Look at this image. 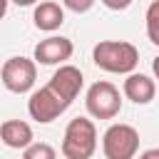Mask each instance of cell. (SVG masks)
<instances>
[{
    "instance_id": "obj_10",
    "label": "cell",
    "mask_w": 159,
    "mask_h": 159,
    "mask_svg": "<svg viewBox=\"0 0 159 159\" xmlns=\"http://www.w3.org/2000/svg\"><path fill=\"white\" fill-rule=\"evenodd\" d=\"M32 20H35V27H37V30L52 32V30H57V27L65 22V12H62V7H60L57 2H40V5L35 7Z\"/></svg>"
},
{
    "instance_id": "obj_5",
    "label": "cell",
    "mask_w": 159,
    "mask_h": 159,
    "mask_svg": "<svg viewBox=\"0 0 159 159\" xmlns=\"http://www.w3.org/2000/svg\"><path fill=\"white\" fill-rule=\"evenodd\" d=\"M87 112L94 117V119H112L119 114L122 109V97H119V89L112 84V82H94L89 89H87Z\"/></svg>"
},
{
    "instance_id": "obj_15",
    "label": "cell",
    "mask_w": 159,
    "mask_h": 159,
    "mask_svg": "<svg viewBox=\"0 0 159 159\" xmlns=\"http://www.w3.org/2000/svg\"><path fill=\"white\" fill-rule=\"evenodd\" d=\"M139 159H159V149H147L139 154Z\"/></svg>"
},
{
    "instance_id": "obj_2",
    "label": "cell",
    "mask_w": 159,
    "mask_h": 159,
    "mask_svg": "<svg viewBox=\"0 0 159 159\" xmlns=\"http://www.w3.org/2000/svg\"><path fill=\"white\" fill-rule=\"evenodd\" d=\"M97 149V129L92 119L75 117L70 119L65 137H62V154L67 159H89Z\"/></svg>"
},
{
    "instance_id": "obj_12",
    "label": "cell",
    "mask_w": 159,
    "mask_h": 159,
    "mask_svg": "<svg viewBox=\"0 0 159 159\" xmlns=\"http://www.w3.org/2000/svg\"><path fill=\"white\" fill-rule=\"evenodd\" d=\"M55 149L45 142H32L25 152H22V159H55Z\"/></svg>"
},
{
    "instance_id": "obj_11",
    "label": "cell",
    "mask_w": 159,
    "mask_h": 159,
    "mask_svg": "<svg viewBox=\"0 0 159 159\" xmlns=\"http://www.w3.org/2000/svg\"><path fill=\"white\" fill-rule=\"evenodd\" d=\"M147 37L159 47V0L147 7Z\"/></svg>"
},
{
    "instance_id": "obj_1",
    "label": "cell",
    "mask_w": 159,
    "mask_h": 159,
    "mask_svg": "<svg viewBox=\"0 0 159 159\" xmlns=\"http://www.w3.org/2000/svg\"><path fill=\"white\" fill-rule=\"evenodd\" d=\"M92 60L99 70L104 72H114V75H127L137 67L139 62V52L132 42H122V40H104L97 42L92 50Z\"/></svg>"
},
{
    "instance_id": "obj_4",
    "label": "cell",
    "mask_w": 159,
    "mask_h": 159,
    "mask_svg": "<svg viewBox=\"0 0 159 159\" xmlns=\"http://www.w3.org/2000/svg\"><path fill=\"white\" fill-rule=\"evenodd\" d=\"M102 149L107 159H134L139 149V132L132 124H112L102 137Z\"/></svg>"
},
{
    "instance_id": "obj_13",
    "label": "cell",
    "mask_w": 159,
    "mask_h": 159,
    "mask_svg": "<svg viewBox=\"0 0 159 159\" xmlns=\"http://www.w3.org/2000/svg\"><path fill=\"white\" fill-rule=\"evenodd\" d=\"M72 12H87L92 5H94V0H62Z\"/></svg>"
},
{
    "instance_id": "obj_16",
    "label": "cell",
    "mask_w": 159,
    "mask_h": 159,
    "mask_svg": "<svg viewBox=\"0 0 159 159\" xmlns=\"http://www.w3.org/2000/svg\"><path fill=\"white\" fill-rule=\"evenodd\" d=\"M12 2H15V5H22V7H25V5H35L37 0H12Z\"/></svg>"
},
{
    "instance_id": "obj_14",
    "label": "cell",
    "mask_w": 159,
    "mask_h": 159,
    "mask_svg": "<svg viewBox=\"0 0 159 159\" xmlns=\"http://www.w3.org/2000/svg\"><path fill=\"white\" fill-rule=\"evenodd\" d=\"M109 10H127L129 5H132V0H102Z\"/></svg>"
},
{
    "instance_id": "obj_8",
    "label": "cell",
    "mask_w": 159,
    "mask_h": 159,
    "mask_svg": "<svg viewBox=\"0 0 159 159\" xmlns=\"http://www.w3.org/2000/svg\"><path fill=\"white\" fill-rule=\"evenodd\" d=\"M124 94H127V99H132L134 104H149L152 99H154V94H157V84H154V80L152 77H147V75H137V72H132L127 80H124Z\"/></svg>"
},
{
    "instance_id": "obj_17",
    "label": "cell",
    "mask_w": 159,
    "mask_h": 159,
    "mask_svg": "<svg viewBox=\"0 0 159 159\" xmlns=\"http://www.w3.org/2000/svg\"><path fill=\"white\" fill-rule=\"evenodd\" d=\"M152 70H154V75H157V80H159V57H154V62H152Z\"/></svg>"
},
{
    "instance_id": "obj_3",
    "label": "cell",
    "mask_w": 159,
    "mask_h": 159,
    "mask_svg": "<svg viewBox=\"0 0 159 159\" xmlns=\"http://www.w3.org/2000/svg\"><path fill=\"white\" fill-rule=\"evenodd\" d=\"M70 104H72V102H70L52 82H47L45 87H40L37 92L30 94V99H27V112H30V117H32L35 122L47 124V122L57 119Z\"/></svg>"
},
{
    "instance_id": "obj_7",
    "label": "cell",
    "mask_w": 159,
    "mask_h": 159,
    "mask_svg": "<svg viewBox=\"0 0 159 159\" xmlns=\"http://www.w3.org/2000/svg\"><path fill=\"white\" fill-rule=\"evenodd\" d=\"M72 52H75V47H72V40H67V37H47L35 45V60L40 65H60V62L70 60Z\"/></svg>"
},
{
    "instance_id": "obj_6",
    "label": "cell",
    "mask_w": 159,
    "mask_h": 159,
    "mask_svg": "<svg viewBox=\"0 0 159 159\" xmlns=\"http://www.w3.org/2000/svg\"><path fill=\"white\" fill-rule=\"evenodd\" d=\"M35 80H37V67H35L32 60H27V57H10V60H5V65H2V84L10 92L25 94V92L32 89Z\"/></svg>"
},
{
    "instance_id": "obj_9",
    "label": "cell",
    "mask_w": 159,
    "mask_h": 159,
    "mask_svg": "<svg viewBox=\"0 0 159 159\" xmlns=\"http://www.w3.org/2000/svg\"><path fill=\"white\" fill-rule=\"evenodd\" d=\"M2 144L10 149H27L32 144V127L22 119H7L0 127Z\"/></svg>"
}]
</instances>
